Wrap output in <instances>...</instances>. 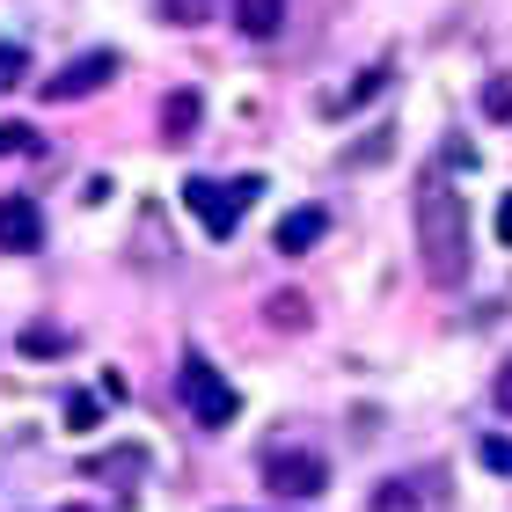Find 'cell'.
Masks as SVG:
<instances>
[{
  "label": "cell",
  "mask_w": 512,
  "mask_h": 512,
  "mask_svg": "<svg viewBox=\"0 0 512 512\" xmlns=\"http://www.w3.org/2000/svg\"><path fill=\"white\" fill-rule=\"evenodd\" d=\"M213 15H220V0H161V22H176V30H198Z\"/></svg>",
  "instance_id": "5bb4252c"
},
{
  "label": "cell",
  "mask_w": 512,
  "mask_h": 512,
  "mask_svg": "<svg viewBox=\"0 0 512 512\" xmlns=\"http://www.w3.org/2000/svg\"><path fill=\"white\" fill-rule=\"evenodd\" d=\"M374 512H447V476L417 469V476H388L374 491Z\"/></svg>",
  "instance_id": "5b68a950"
},
{
  "label": "cell",
  "mask_w": 512,
  "mask_h": 512,
  "mask_svg": "<svg viewBox=\"0 0 512 512\" xmlns=\"http://www.w3.org/2000/svg\"><path fill=\"white\" fill-rule=\"evenodd\" d=\"M264 491L308 505V498L330 491V461H322L315 447H271V454H264Z\"/></svg>",
  "instance_id": "277c9868"
},
{
  "label": "cell",
  "mask_w": 512,
  "mask_h": 512,
  "mask_svg": "<svg viewBox=\"0 0 512 512\" xmlns=\"http://www.w3.org/2000/svg\"><path fill=\"white\" fill-rule=\"evenodd\" d=\"M59 512H103V505H59Z\"/></svg>",
  "instance_id": "603a6c76"
},
{
  "label": "cell",
  "mask_w": 512,
  "mask_h": 512,
  "mask_svg": "<svg viewBox=\"0 0 512 512\" xmlns=\"http://www.w3.org/2000/svg\"><path fill=\"white\" fill-rule=\"evenodd\" d=\"M491 403H498V410H505V417H512V359H505V366H498V381H491Z\"/></svg>",
  "instance_id": "44dd1931"
},
{
  "label": "cell",
  "mask_w": 512,
  "mask_h": 512,
  "mask_svg": "<svg viewBox=\"0 0 512 512\" xmlns=\"http://www.w3.org/2000/svg\"><path fill=\"white\" fill-rule=\"evenodd\" d=\"M103 81H118V52H81L74 66H59V74L44 81V96L52 103H81V96H96Z\"/></svg>",
  "instance_id": "8992f818"
},
{
  "label": "cell",
  "mask_w": 512,
  "mask_h": 512,
  "mask_svg": "<svg viewBox=\"0 0 512 512\" xmlns=\"http://www.w3.org/2000/svg\"><path fill=\"white\" fill-rule=\"evenodd\" d=\"M0 154H37V132L30 125H0Z\"/></svg>",
  "instance_id": "ffe728a7"
},
{
  "label": "cell",
  "mask_w": 512,
  "mask_h": 512,
  "mask_svg": "<svg viewBox=\"0 0 512 512\" xmlns=\"http://www.w3.org/2000/svg\"><path fill=\"white\" fill-rule=\"evenodd\" d=\"M15 344H22V359H66V352H74V337H66V330H44V322H30Z\"/></svg>",
  "instance_id": "4fadbf2b"
},
{
  "label": "cell",
  "mask_w": 512,
  "mask_h": 512,
  "mask_svg": "<svg viewBox=\"0 0 512 512\" xmlns=\"http://www.w3.org/2000/svg\"><path fill=\"white\" fill-rule=\"evenodd\" d=\"M417 256H425L432 286H461L469 278V205L447 176L417 183Z\"/></svg>",
  "instance_id": "6da1fadb"
},
{
  "label": "cell",
  "mask_w": 512,
  "mask_h": 512,
  "mask_svg": "<svg viewBox=\"0 0 512 512\" xmlns=\"http://www.w3.org/2000/svg\"><path fill=\"white\" fill-rule=\"evenodd\" d=\"M235 30L256 37V44L278 37V30H286V0H235Z\"/></svg>",
  "instance_id": "30bf717a"
},
{
  "label": "cell",
  "mask_w": 512,
  "mask_h": 512,
  "mask_svg": "<svg viewBox=\"0 0 512 512\" xmlns=\"http://www.w3.org/2000/svg\"><path fill=\"white\" fill-rule=\"evenodd\" d=\"M476 454H483V469H491V476H512V439L505 432H483Z\"/></svg>",
  "instance_id": "e0dca14e"
},
{
  "label": "cell",
  "mask_w": 512,
  "mask_h": 512,
  "mask_svg": "<svg viewBox=\"0 0 512 512\" xmlns=\"http://www.w3.org/2000/svg\"><path fill=\"white\" fill-rule=\"evenodd\" d=\"M256 198H264V176H235V183H220V176H191V183H183V205L198 213V227H205L213 242L235 235L242 213H249Z\"/></svg>",
  "instance_id": "7a4b0ae2"
},
{
  "label": "cell",
  "mask_w": 512,
  "mask_h": 512,
  "mask_svg": "<svg viewBox=\"0 0 512 512\" xmlns=\"http://www.w3.org/2000/svg\"><path fill=\"white\" fill-rule=\"evenodd\" d=\"M388 139H395V132H366L344 161H352V169H374V161H388Z\"/></svg>",
  "instance_id": "d6986e66"
},
{
  "label": "cell",
  "mask_w": 512,
  "mask_h": 512,
  "mask_svg": "<svg viewBox=\"0 0 512 512\" xmlns=\"http://www.w3.org/2000/svg\"><path fill=\"white\" fill-rule=\"evenodd\" d=\"M264 315L278 322V330H300V322H308V300H300V293H271V300H264Z\"/></svg>",
  "instance_id": "2e32d148"
},
{
  "label": "cell",
  "mask_w": 512,
  "mask_h": 512,
  "mask_svg": "<svg viewBox=\"0 0 512 512\" xmlns=\"http://www.w3.org/2000/svg\"><path fill=\"white\" fill-rule=\"evenodd\" d=\"M22 81H30V52H22V44H0V96H15Z\"/></svg>",
  "instance_id": "9a60e30c"
},
{
  "label": "cell",
  "mask_w": 512,
  "mask_h": 512,
  "mask_svg": "<svg viewBox=\"0 0 512 512\" xmlns=\"http://www.w3.org/2000/svg\"><path fill=\"white\" fill-rule=\"evenodd\" d=\"M96 417H103V395H66V425L74 432H96Z\"/></svg>",
  "instance_id": "ac0fdd59"
},
{
  "label": "cell",
  "mask_w": 512,
  "mask_h": 512,
  "mask_svg": "<svg viewBox=\"0 0 512 512\" xmlns=\"http://www.w3.org/2000/svg\"><path fill=\"white\" fill-rule=\"evenodd\" d=\"M176 395H183V410H191L205 432L235 425V410H242V395L227 388V374H220L205 352H183V366H176Z\"/></svg>",
  "instance_id": "3957f363"
},
{
  "label": "cell",
  "mask_w": 512,
  "mask_h": 512,
  "mask_svg": "<svg viewBox=\"0 0 512 512\" xmlns=\"http://www.w3.org/2000/svg\"><path fill=\"white\" fill-rule=\"evenodd\" d=\"M322 235H330V213H322V205H300V213H286V220H278V256H308Z\"/></svg>",
  "instance_id": "ba28073f"
},
{
  "label": "cell",
  "mask_w": 512,
  "mask_h": 512,
  "mask_svg": "<svg viewBox=\"0 0 512 512\" xmlns=\"http://www.w3.org/2000/svg\"><path fill=\"white\" fill-rule=\"evenodd\" d=\"M44 249V213L37 198H0V256H37Z\"/></svg>",
  "instance_id": "52a82bcc"
},
{
  "label": "cell",
  "mask_w": 512,
  "mask_h": 512,
  "mask_svg": "<svg viewBox=\"0 0 512 512\" xmlns=\"http://www.w3.org/2000/svg\"><path fill=\"white\" fill-rule=\"evenodd\" d=\"M81 469L96 476V483H118V491H132V483L147 476V454H139V447H118V454H88Z\"/></svg>",
  "instance_id": "9c48e42d"
},
{
  "label": "cell",
  "mask_w": 512,
  "mask_h": 512,
  "mask_svg": "<svg viewBox=\"0 0 512 512\" xmlns=\"http://www.w3.org/2000/svg\"><path fill=\"white\" fill-rule=\"evenodd\" d=\"M198 110H205L198 88H176V96L161 103V132H169V139H191V132H198Z\"/></svg>",
  "instance_id": "7c38bea8"
},
{
  "label": "cell",
  "mask_w": 512,
  "mask_h": 512,
  "mask_svg": "<svg viewBox=\"0 0 512 512\" xmlns=\"http://www.w3.org/2000/svg\"><path fill=\"white\" fill-rule=\"evenodd\" d=\"M381 88H388V66H366V74H359L352 88H344V96H322V118H344V110H359V103H374V96H381Z\"/></svg>",
  "instance_id": "8fae6325"
},
{
  "label": "cell",
  "mask_w": 512,
  "mask_h": 512,
  "mask_svg": "<svg viewBox=\"0 0 512 512\" xmlns=\"http://www.w3.org/2000/svg\"><path fill=\"white\" fill-rule=\"evenodd\" d=\"M498 242L512 249V198H498Z\"/></svg>",
  "instance_id": "7402d4cb"
}]
</instances>
